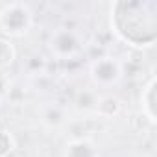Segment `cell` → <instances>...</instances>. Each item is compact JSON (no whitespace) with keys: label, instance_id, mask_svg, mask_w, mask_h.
<instances>
[{"label":"cell","instance_id":"4","mask_svg":"<svg viewBox=\"0 0 157 157\" xmlns=\"http://www.w3.org/2000/svg\"><path fill=\"white\" fill-rule=\"evenodd\" d=\"M2 93H4V80L0 78V94H2Z\"/></svg>","mask_w":157,"mask_h":157},{"label":"cell","instance_id":"2","mask_svg":"<svg viewBox=\"0 0 157 157\" xmlns=\"http://www.w3.org/2000/svg\"><path fill=\"white\" fill-rule=\"evenodd\" d=\"M11 59H13V48H11V44H8L6 41H0V67L11 63Z\"/></svg>","mask_w":157,"mask_h":157},{"label":"cell","instance_id":"1","mask_svg":"<svg viewBox=\"0 0 157 157\" xmlns=\"http://www.w3.org/2000/svg\"><path fill=\"white\" fill-rule=\"evenodd\" d=\"M94 78L100 83H111L118 78V68L113 61H100L94 65Z\"/></svg>","mask_w":157,"mask_h":157},{"label":"cell","instance_id":"3","mask_svg":"<svg viewBox=\"0 0 157 157\" xmlns=\"http://www.w3.org/2000/svg\"><path fill=\"white\" fill-rule=\"evenodd\" d=\"M11 137L6 133V131H0V157H4L8 151H11Z\"/></svg>","mask_w":157,"mask_h":157}]
</instances>
